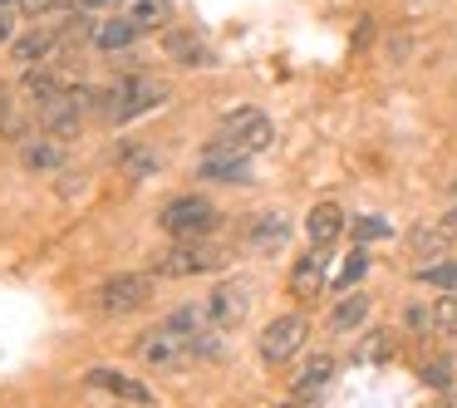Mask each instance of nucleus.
Listing matches in <instances>:
<instances>
[{
	"instance_id": "1",
	"label": "nucleus",
	"mask_w": 457,
	"mask_h": 408,
	"mask_svg": "<svg viewBox=\"0 0 457 408\" xmlns=\"http://www.w3.org/2000/svg\"><path fill=\"white\" fill-rule=\"evenodd\" d=\"M162 99H168V84L162 79H153V74H123V79L104 94V119L129 123V119H138V113L158 109Z\"/></svg>"
},
{
	"instance_id": "2",
	"label": "nucleus",
	"mask_w": 457,
	"mask_h": 408,
	"mask_svg": "<svg viewBox=\"0 0 457 408\" xmlns=\"http://www.w3.org/2000/svg\"><path fill=\"white\" fill-rule=\"evenodd\" d=\"M270 143H276V129H270L266 113H261V109H237V113H227V119H221L212 148H227V153L251 158V153H266Z\"/></svg>"
},
{
	"instance_id": "3",
	"label": "nucleus",
	"mask_w": 457,
	"mask_h": 408,
	"mask_svg": "<svg viewBox=\"0 0 457 408\" xmlns=\"http://www.w3.org/2000/svg\"><path fill=\"white\" fill-rule=\"evenodd\" d=\"M221 266H227V251L202 237V241H178V246H168L153 261V276L187 280V276H207V271H221Z\"/></svg>"
},
{
	"instance_id": "4",
	"label": "nucleus",
	"mask_w": 457,
	"mask_h": 408,
	"mask_svg": "<svg viewBox=\"0 0 457 408\" xmlns=\"http://www.w3.org/2000/svg\"><path fill=\"white\" fill-rule=\"evenodd\" d=\"M217 207L207 197H172L168 207L158 212V227L168 231L172 241H202L212 227H217Z\"/></svg>"
},
{
	"instance_id": "5",
	"label": "nucleus",
	"mask_w": 457,
	"mask_h": 408,
	"mask_svg": "<svg viewBox=\"0 0 457 408\" xmlns=\"http://www.w3.org/2000/svg\"><path fill=\"white\" fill-rule=\"evenodd\" d=\"M148 300H153V276H138V271H129V276H109L99 290H94V310L109 315V320L138 315Z\"/></svg>"
},
{
	"instance_id": "6",
	"label": "nucleus",
	"mask_w": 457,
	"mask_h": 408,
	"mask_svg": "<svg viewBox=\"0 0 457 408\" xmlns=\"http://www.w3.org/2000/svg\"><path fill=\"white\" fill-rule=\"evenodd\" d=\"M310 335V320L305 315H276L266 329H261V359L266 364H286L290 354H300V345H305Z\"/></svg>"
},
{
	"instance_id": "7",
	"label": "nucleus",
	"mask_w": 457,
	"mask_h": 408,
	"mask_svg": "<svg viewBox=\"0 0 457 408\" xmlns=\"http://www.w3.org/2000/svg\"><path fill=\"white\" fill-rule=\"evenodd\" d=\"M138 354H143V364H153V369H182L187 359H202V349L192 345V339L172 335V329H153L138 345Z\"/></svg>"
},
{
	"instance_id": "8",
	"label": "nucleus",
	"mask_w": 457,
	"mask_h": 408,
	"mask_svg": "<svg viewBox=\"0 0 457 408\" xmlns=\"http://www.w3.org/2000/svg\"><path fill=\"white\" fill-rule=\"evenodd\" d=\"M246 310H251V286L246 280H221V286L207 296V315H212L217 329H237L241 320H246Z\"/></svg>"
},
{
	"instance_id": "9",
	"label": "nucleus",
	"mask_w": 457,
	"mask_h": 408,
	"mask_svg": "<svg viewBox=\"0 0 457 408\" xmlns=\"http://www.w3.org/2000/svg\"><path fill=\"white\" fill-rule=\"evenodd\" d=\"M89 384H94V388H104V394H113L119 404H133V408H158V394H153V388L143 384V379L119 374V369H109V364L89 369Z\"/></svg>"
},
{
	"instance_id": "10",
	"label": "nucleus",
	"mask_w": 457,
	"mask_h": 408,
	"mask_svg": "<svg viewBox=\"0 0 457 408\" xmlns=\"http://www.w3.org/2000/svg\"><path fill=\"white\" fill-rule=\"evenodd\" d=\"M305 231H310V246L315 251H329L339 241V231H345V207H339V202H320V207H310Z\"/></svg>"
},
{
	"instance_id": "11",
	"label": "nucleus",
	"mask_w": 457,
	"mask_h": 408,
	"mask_svg": "<svg viewBox=\"0 0 457 408\" xmlns=\"http://www.w3.org/2000/svg\"><path fill=\"white\" fill-rule=\"evenodd\" d=\"M320 290H325V251H305V256L290 266V296L315 300Z\"/></svg>"
},
{
	"instance_id": "12",
	"label": "nucleus",
	"mask_w": 457,
	"mask_h": 408,
	"mask_svg": "<svg viewBox=\"0 0 457 408\" xmlns=\"http://www.w3.org/2000/svg\"><path fill=\"white\" fill-rule=\"evenodd\" d=\"M197 172L207 182H251V162L241 153H227V148H207Z\"/></svg>"
},
{
	"instance_id": "13",
	"label": "nucleus",
	"mask_w": 457,
	"mask_h": 408,
	"mask_svg": "<svg viewBox=\"0 0 457 408\" xmlns=\"http://www.w3.org/2000/svg\"><path fill=\"white\" fill-rule=\"evenodd\" d=\"M286 241H290V217L286 212H261L256 227H251V251L276 256V251H286Z\"/></svg>"
},
{
	"instance_id": "14",
	"label": "nucleus",
	"mask_w": 457,
	"mask_h": 408,
	"mask_svg": "<svg viewBox=\"0 0 457 408\" xmlns=\"http://www.w3.org/2000/svg\"><path fill=\"white\" fill-rule=\"evenodd\" d=\"M162 54L168 60H178V64H212V50H207V40L202 35H192V30H168L162 35Z\"/></svg>"
},
{
	"instance_id": "15",
	"label": "nucleus",
	"mask_w": 457,
	"mask_h": 408,
	"mask_svg": "<svg viewBox=\"0 0 457 408\" xmlns=\"http://www.w3.org/2000/svg\"><path fill=\"white\" fill-rule=\"evenodd\" d=\"M369 310H374V300H369L364 290H354V296H345L329 310V329H335V335H354V329H364Z\"/></svg>"
},
{
	"instance_id": "16",
	"label": "nucleus",
	"mask_w": 457,
	"mask_h": 408,
	"mask_svg": "<svg viewBox=\"0 0 457 408\" xmlns=\"http://www.w3.org/2000/svg\"><path fill=\"white\" fill-rule=\"evenodd\" d=\"M329 379H335V359H329V354H315V359H305V369H300L295 379H290V394H295V398L325 394Z\"/></svg>"
},
{
	"instance_id": "17",
	"label": "nucleus",
	"mask_w": 457,
	"mask_h": 408,
	"mask_svg": "<svg viewBox=\"0 0 457 408\" xmlns=\"http://www.w3.org/2000/svg\"><path fill=\"white\" fill-rule=\"evenodd\" d=\"M54 50H60V35L54 30H30V35H21V40L11 45V60L25 64V70H35V64L50 60Z\"/></svg>"
},
{
	"instance_id": "18",
	"label": "nucleus",
	"mask_w": 457,
	"mask_h": 408,
	"mask_svg": "<svg viewBox=\"0 0 457 408\" xmlns=\"http://www.w3.org/2000/svg\"><path fill=\"white\" fill-rule=\"evenodd\" d=\"M133 40H138V30H133L123 15H113V21H99V25H94V45H99L109 60H113V54H123V50H133Z\"/></svg>"
},
{
	"instance_id": "19",
	"label": "nucleus",
	"mask_w": 457,
	"mask_h": 408,
	"mask_svg": "<svg viewBox=\"0 0 457 408\" xmlns=\"http://www.w3.org/2000/svg\"><path fill=\"white\" fill-rule=\"evenodd\" d=\"M40 119H45V129L54 133V143H70L74 133H79V119H84V113L74 109L70 94H64V99H54V104H50V109H40Z\"/></svg>"
},
{
	"instance_id": "20",
	"label": "nucleus",
	"mask_w": 457,
	"mask_h": 408,
	"mask_svg": "<svg viewBox=\"0 0 457 408\" xmlns=\"http://www.w3.org/2000/svg\"><path fill=\"white\" fill-rule=\"evenodd\" d=\"M21 162L30 172H64V148H60V143H50V138H35V143H25V148H21Z\"/></svg>"
},
{
	"instance_id": "21",
	"label": "nucleus",
	"mask_w": 457,
	"mask_h": 408,
	"mask_svg": "<svg viewBox=\"0 0 457 408\" xmlns=\"http://www.w3.org/2000/svg\"><path fill=\"white\" fill-rule=\"evenodd\" d=\"M25 99H30L35 109H50L54 99H64V89H60V79H54L50 70H30L25 74Z\"/></svg>"
},
{
	"instance_id": "22",
	"label": "nucleus",
	"mask_w": 457,
	"mask_h": 408,
	"mask_svg": "<svg viewBox=\"0 0 457 408\" xmlns=\"http://www.w3.org/2000/svg\"><path fill=\"white\" fill-rule=\"evenodd\" d=\"M162 11H168V0H123L119 5V15L133 30H153V25L162 21Z\"/></svg>"
},
{
	"instance_id": "23",
	"label": "nucleus",
	"mask_w": 457,
	"mask_h": 408,
	"mask_svg": "<svg viewBox=\"0 0 457 408\" xmlns=\"http://www.w3.org/2000/svg\"><path fill=\"white\" fill-rule=\"evenodd\" d=\"M119 172H123V178H133V182H143L148 172H158V153H153V148H123L119 153Z\"/></svg>"
},
{
	"instance_id": "24",
	"label": "nucleus",
	"mask_w": 457,
	"mask_h": 408,
	"mask_svg": "<svg viewBox=\"0 0 457 408\" xmlns=\"http://www.w3.org/2000/svg\"><path fill=\"white\" fill-rule=\"evenodd\" d=\"M418 280H423V286L447 290V296H457V261H433V266L418 271Z\"/></svg>"
},
{
	"instance_id": "25",
	"label": "nucleus",
	"mask_w": 457,
	"mask_h": 408,
	"mask_svg": "<svg viewBox=\"0 0 457 408\" xmlns=\"http://www.w3.org/2000/svg\"><path fill=\"white\" fill-rule=\"evenodd\" d=\"M408 246H413V256H443L447 251V237H443V227H418L413 237H408Z\"/></svg>"
},
{
	"instance_id": "26",
	"label": "nucleus",
	"mask_w": 457,
	"mask_h": 408,
	"mask_svg": "<svg viewBox=\"0 0 457 408\" xmlns=\"http://www.w3.org/2000/svg\"><path fill=\"white\" fill-rule=\"evenodd\" d=\"M359 354V364H384L388 354H394V335H384V329H374V335L364 339V345L354 349Z\"/></svg>"
},
{
	"instance_id": "27",
	"label": "nucleus",
	"mask_w": 457,
	"mask_h": 408,
	"mask_svg": "<svg viewBox=\"0 0 457 408\" xmlns=\"http://www.w3.org/2000/svg\"><path fill=\"white\" fill-rule=\"evenodd\" d=\"M433 329L457 335V296H437L433 300Z\"/></svg>"
},
{
	"instance_id": "28",
	"label": "nucleus",
	"mask_w": 457,
	"mask_h": 408,
	"mask_svg": "<svg viewBox=\"0 0 457 408\" xmlns=\"http://www.w3.org/2000/svg\"><path fill=\"white\" fill-rule=\"evenodd\" d=\"M423 384H433V388L453 384V359H428V364H423Z\"/></svg>"
},
{
	"instance_id": "29",
	"label": "nucleus",
	"mask_w": 457,
	"mask_h": 408,
	"mask_svg": "<svg viewBox=\"0 0 457 408\" xmlns=\"http://www.w3.org/2000/svg\"><path fill=\"white\" fill-rule=\"evenodd\" d=\"M354 237L359 241H378V237H388V221L384 217H359L354 221Z\"/></svg>"
},
{
	"instance_id": "30",
	"label": "nucleus",
	"mask_w": 457,
	"mask_h": 408,
	"mask_svg": "<svg viewBox=\"0 0 457 408\" xmlns=\"http://www.w3.org/2000/svg\"><path fill=\"white\" fill-rule=\"evenodd\" d=\"M364 271H369V256H364V251H354V256L345 261V271H339V290H345V286H354V280L364 276Z\"/></svg>"
},
{
	"instance_id": "31",
	"label": "nucleus",
	"mask_w": 457,
	"mask_h": 408,
	"mask_svg": "<svg viewBox=\"0 0 457 408\" xmlns=\"http://www.w3.org/2000/svg\"><path fill=\"white\" fill-rule=\"evenodd\" d=\"M403 320L413 325V335H428V329H433V310H423V305H413Z\"/></svg>"
},
{
	"instance_id": "32",
	"label": "nucleus",
	"mask_w": 457,
	"mask_h": 408,
	"mask_svg": "<svg viewBox=\"0 0 457 408\" xmlns=\"http://www.w3.org/2000/svg\"><path fill=\"white\" fill-rule=\"evenodd\" d=\"M5 40H15V11L11 5H0V45Z\"/></svg>"
},
{
	"instance_id": "33",
	"label": "nucleus",
	"mask_w": 457,
	"mask_h": 408,
	"mask_svg": "<svg viewBox=\"0 0 457 408\" xmlns=\"http://www.w3.org/2000/svg\"><path fill=\"white\" fill-rule=\"evenodd\" d=\"M437 227H443V237H457V207H447V212H443V221H437Z\"/></svg>"
},
{
	"instance_id": "34",
	"label": "nucleus",
	"mask_w": 457,
	"mask_h": 408,
	"mask_svg": "<svg viewBox=\"0 0 457 408\" xmlns=\"http://www.w3.org/2000/svg\"><path fill=\"white\" fill-rule=\"evenodd\" d=\"M89 5H104V0H60L54 11H89Z\"/></svg>"
},
{
	"instance_id": "35",
	"label": "nucleus",
	"mask_w": 457,
	"mask_h": 408,
	"mask_svg": "<svg viewBox=\"0 0 457 408\" xmlns=\"http://www.w3.org/2000/svg\"><path fill=\"white\" fill-rule=\"evenodd\" d=\"M388 50H394L388 60H408V40H388Z\"/></svg>"
},
{
	"instance_id": "36",
	"label": "nucleus",
	"mask_w": 457,
	"mask_h": 408,
	"mask_svg": "<svg viewBox=\"0 0 457 408\" xmlns=\"http://www.w3.org/2000/svg\"><path fill=\"white\" fill-rule=\"evenodd\" d=\"M5 109H11V99H5V84H0V119H5Z\"/></svg>"
},
{
	"instance_id": "37",
	"label": "nucleus",
	"mask_w": 457,
	"mask_h": 408,
	"mask_svg": "<svg viewBox=\"0 0 457 408\" xmlns=\"http://www.w3.org/2000/svg\"><path fill=\"white\" fill-rule=\"evenodd\" d=\"M276 408H300V404H276Z\"/></svg>"
},
{
	"instance_id": "38",
	"label": "nucleus",
	"mask_w": 457,
	"mask_h": 408,
	"mask_svg": "<svg viewBox=\"0 0 457 408\" xmlns=\"http://www.w3.org/2000/svg\"><path fill=\"white\" fill-rule=\"evenodd\" d=\"M433 408H453V404H433Z\"/></svg>"
},
{
	"instance_id": "39",
	"label": "nucleus",
	"mask_w": 457,
	"mask_h": 408,
	"mask_svg": "<svg viewBox=\"0 0 457 408\" xmlns=\"http://www.w3.org/2000/svg\"><path fill=\"white\" fill-rule=\"evenodd\" d=\"M0 5H11V0H0Z\"/></svg>"
}]
</instances>
